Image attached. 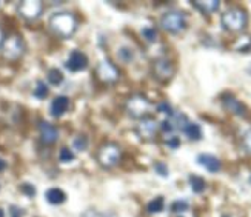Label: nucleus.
Returning <instances> with one entry per match:
<instances>
[{
  "label": "nucleus",
  "instance_id": "nucleus-1",
  "mask_svg": "<svg viewBox=\"0 0 251 217\" xmlns=\"http://www.w3.org/2000/svg\"><path fill=\"white\" fill-rule=\"evenodd\" d=\"M49 29H51L57 37L70 39L76 34L77 31V19L76 15L70 11H57L49 15Z\"/></svg>",
  "mask_w": 251,
  "mask_h": 217
},
{
  "label": "nucleus",
  "instance_id": "nucleus-2",
  "mask_svg": "<svg viewBox=\"0 0 251 217\" xmlns=\"http://www.w3.org/2000/svg\"><path fill=\"white\" fill-rule=\"evenodd\" d=\"M248 23V15L242 8H230L221 19V25L225 31L228 32H240L244 31Z\"/></svg>",
  "mask_w": 251,
  "mask_h": 217
},
{
  "label": "nucleus",
  "instance_id": "nucleus-3",
  "mask_svg": "<svg viewBox=\"0 0 251 217\" xmlns=\"http://www.w3.org/2000/svg\"><path fill=\"white\" fill-rule=\"evenodd\" d=\"M161 27L170 34H180L187 28V15L179 10H170L162 14Z\"/></svg>",
  "mask_w": 251,
  "mask_h": 217
},
{
  "label": "nucleus",
  "instance_id": "nucleus-4",
  "mask_svg": "<svg viewBox=\"0 0 251 217\" xmlns=\"http://www.w3.org/2000/svg\"><path fill=\"white\" fill-rule=\"evenodd\" d=\"M25 49H27V45H25L23 37H20L17 34H13L8 39H5L3 46H2V54L6 60L15 62L25 54Z\"/></svg>",
  "mask_w": 251,
  "mask_h": 217
},
{
  "label": "nucleus",
  "instance_id": "nucleus-5",
  "mask_svg": "<svg viewBox=\"0 0 251 217\" xmlns=\"http://www.w3.org/2000/svg\"><path fill=\"white\" fill-rule=\"evenodd\" d=\"M125 108H127V113L130 117L144 119V117H147L149 110H151V103H149V100L147 97L140 96V94H134L127 100Z\"/></svg>",
  "mask_w": 251,
  "mask_h": 217
},
{
  "label": "nucleus",
  "instance_id": "nucleus-6",
  "mask_svg": "<svg viewBox=\"0 0 251 217\" xmlns=\"http://www.w3.org/2000/svg\"><path fill=\"white\" fill-rule=\"evenodd\" d=\"M122 159V149L116 144H105L97 153V160L103 168H114Z\"/></svg>",
  "mask_w": 251,
  "mask_h": 217
},
{
  "label": "nucleus",
  "instance_id": "nucleus-7",
  "mask_svg": "<svg viewBox=\"0 0 251 217\" xmlns=\"http://www.w3.org/2000/svg\"><path fill=\"white\" fill-rule=\"evenodd\" d=\"M17 13L27 22L37 20L44 13V3L39 0H23L17 5Z\"/></svg>",
  "mask_w": 251,
  "mask_h": 217
},
{
  "label": "nucleus",
  "instance_id": "nucleus-8",
  "mask_svg": "<svg viewBox=\"0 0 251 217\" xmlns=\"http://www.w3.org/2000/svg\"><path fill=\"white\" fill-rule=\"evenodd\" d=\"M88 65H89L88 56L83 51H79V49H73V51L68 54V59L65 60V68L70 72L85 71L88 68Z\"/></svg>",
  "mask_w": 251,
  "mask_h": 217
},
{
  "label": "nucleus",
  "instance_id": "nucleus-9",
  "mask_svg": "<svg viewBox=\"0 0 251 217\" xmlns=\"http://www.w3.org/2000/svg\"><path fill=\"white\" fill-rule=\"evenodd\" d=\"M96 74H97L99 80L103 82V83H114V82L119 80V76H120L117 66L108 59H103L97 65Z\"/></svg>",
  "mask_w": 251,
  "mask_h": 217
},
{
  "label": "nucleus",
  "instance_id": "nucleus-10",
  "mask_svg": "<svg viewBox=\"0 0 251 217\" xmlns=\"http://www.w3.org/2000/svg\"><path fill=\"white\" fill-rule=\"evenodd\" d=\"M153 74L161 82L170 80L174 76V65L168 59H157L153 63Z\"/></svg>",
  "mask_w": 251,
  "mask_h": 217
},
{
  "label": "nucleus",
  "instance_id": "nucleus-11",
  "mask_svg": "<svg viewBox=\"0 0 251 217\" xmlns=\"http://www.w3.org/2000/svg\"><path fill=\"white\" fill-rule=\"evenodd\" d=\"M221 100H222L223 108H225V110H227L230 114H234V116H244V114L247 113L245 105L242 103L237 97H234V96L230 94V93H225V94L222 96Z\"/></svg>",
  "mask_w": 251,
  "mask_h": 217
},
{
  "label": "nucleus",
  "instance_id": "nucleus-12",
  "mask_svg": "<svg viewBox=\"0 0 251 217\" xmlns=\"http://www.w3.org/2000/svg\"><path fill=\"white\" fill-rule=\"evenodd\" d=\"M39 134H40L42 144H45V145H53L54 142H57V139H59V130L54 127L53 123L42 120V122L39 123Z\"/></svg>",
  "mask_w": 251,
  "mask_h": 217
},
{
  "label": "nucleus",
  "instance_id": "nucleus-13",
  "mask_svg": "<svg viewBox=\"0 0 251 217\" xmlns=\"http://www.w3.org/2000/svg\"><path fill=\"white\" fill-rule=\"evenodd\" d=\"M68 110H70V97L66 96H56L53 99L51 105H49V114H51L54 119H60Z\"/></svg>",
  "mask_w": 251,
  "mask_h": 217
},
{
  "label": "nucleus",
  "instance_id": "nucleus-14",
  "mask_svg": "<svg viewBox=\"0 0 251 217\" xmlns=\"http://www.w3.org/2000/svg\"><path fill=\"white\" fill-rule=\"evenodd\" d=\"M137 132H139V136L142 139H145V140L153 139L156 136V132H157V123H156V120L154 119H149V117L140 119V122L137 125Z\"/></svg>",
  "mask_w": 251,
  "mask_h": 217
},
{
  "label": "nucleus",
  "instance_id": "nucleus-15",
  "mask_svg": "<svg viewBox=\"0 0 251 217\" xmlns=\"http://www.w3.org/2000/svg\"><path fill=\"white\" fill-rule=\"evenodd\" d=\"M196 162L200 165V166H204V168L208 171V173H219L221 171V160L217 159L216 156L213 154H208V153H202V154H199L197 159H196Z\"/></svg>",
  "mask_w": 251,
  "mask_h": 217
},
{
  "label": "nucleus",
  "instance_id": "nucleus-16",
  "mask_svg": "<svg viewBox=\"0 0 251 217\" xmlns=\"http://www.w3.org/2000/svg\"><path fill=\"white\" fill-rule=\"evenodd\" d=\"M45 199H46V202L49 205H62L65 203V200H66V194H65V191L60 189V188H49L46 189V193H45Z\"/></svg>",
  "mask_w": 251,
  "mask_h": 217
},
{
  "label": "nucleus",
  "instance_id": "nucleus-17",
  "mask_svg": "<svg viewBox=\"0 0 251 217\" xmlns=\"http://www.w3.org/2000/svg\"><path fill=\"white\" fill-rule=\"evenodd\" d=\"M182 132L185 134V137L191 142H197L202 139V127L199 123H193V122H188L185 127L182 128Z\"/></svg>",
  "mask_w": 251,
  "mask_h": 217
},
{
  "label": "nucleus",
  "instance_id": "nucleus-18",
  "mask_svg": "<svg viewBox=\"0 0 251 217\" xmlns=\"http://www.w3.org/2000/svg\"><path fill=\"white\" fill-rule=\"evenodd\" d=\"M193 5L204 14H213L219 10L221 2L219 0H194Z\"/></svg>",
  "mask_w": 251,
  "mask_h": 217
},
{
  "label": "nucleus",
  "instance_id": "nucleus-19",
  "mask_svg": "<svg viewBox=\"0 0 251 217\" xmlns=\"http://www.w3.org/2000/svg\"><path fill=\"white\" fill-rule=\"evenodd\" d=\"M117 59H119L122 63H133L136 59L134 49L130 46H120L117 49Z\"/></svg>",
  "mask_w": 251,
  "mask_h": 217
},
{
  "label": "nucleus",
  "instance_id": "nucleus-20",
  "mask_svg": "<svg viewBox=\"0 0 251 217\" xmlns=\"http://www.w3.org/2000/svg\"><path fill=\"white\" fill-rule=\"evenodd\" d=\"M46 80H48L49 85L60 87L63 83V80H65V76L59 68H51V70H48V72H46Z\"/></svg>",
  "mask_w": 251,
  "mask_h": 217
},
{
  "label": "nucleus",
  "instance_id": "nucleus-21",
  "mask_svg": "<svg viewBox=\"0 0 251 217\" xmlns=\"http://www.w3.org/2000/svg\"><path fill=\"white\" fill-rule=\"evenodd\" d=\"M49 94V87L44 80H37L36 82V87L32 89V96H34L37 100H45Z\"/></svg>",
  "mask_w": 251,
  "mask_h": 217
},
{
  "label": "nucleus",
  "instance_id": "nucleus-22",
  "mask_svg": "<svg viewBox=\"0 0 251 217\" xmlns=\"http://www.w3.org/2000/svg\"><path fill=\"white\" fill-rule=\"evenodd\" d=\"M188 183H190L191 189H193L196 194L204 193L205 188H207V183H205V180H204L202 177H200V176H194V174H191V176H190Z\"/></svg>",
  "mask_w": 251,
  "mask_h": 217
},
{
  "label": "nucleus",
  "instance_id": "nucleus-23",
  "mask_svg": "<svg viewBox=\"0 0 251 217\" xmlns=\"http://www.w3.org/2000/svg\"><path fill=\"white\" fill-rule=\"evenodd\" d=\"M163 208H165V199L159 196L153 200H149L148 205H147V211L151 213V214H157V213H162Z\"/></svg>",
  "mask_w": 251,
  "mask_h": 217
},
{
  "label": "nucleus",
  "instance_id": "nucleus-24",
  "mask_svg": "<svg viewBox=\"0 0 251 217\" xmlns=\"http://www.w3.org/2000/svg\"><path fill=\"white\" fill-rule=\"evenodd\" d=\"M73 148L79 153L87 151L88 149V137L85 134H77L73 139Z\"/></svg>",
  "mask_w": 251,
  "mask_h": 217
},
{
  "label": "nucleus",
  "instance_id": "nucleus-25",
  "mask_svg": "<svg viewBox=\"0 0 251 217\" xmlns=\"http://www.w3.org/2000/svg\"><path fill=\"white\" fill-rule=\"evenodd\" d=\"M188 210H190V203L187 202V200H174V202L171 203V213L177 214V216L185 214Z\"/></svg>",
  "mask_w": 251,
  "mask_h": 217
},
{
  "label": "nucleus",
  "instance_id": "nucleus-26",
  "mask_svg": "<svg viewBox=\"0 0 251 217\" xmlns=\"http://www.w3.org/2000/svg\"><path fill=\"white\" fill-rule=\"evenodd\" d=\"M140 34L148 42V43H154V42L157 40V31L153 27H144L140 29Z\"/></svg>",
  "mask_w": 251,
  "mask_h": 217
},
{
  "label": "nucleus",
  "instance_id": "nucleus-27",
  "mask_svg": "<svg viewBox=\"0 0 251 217\" xmlns=\"http://www.w3.org/2000/svg\"><path fill=\"white\" fill-rule=\"evenodd\" d=\"M82 217H117L114 213L111 211H99L96 210V208H88V210H85L82 213Z\"/></svg>",
  "mask_w": 251,
  "mask_h": 217
},
{
  "label": "nucleus",
  "instance_id": "nucleus-28",
  "mask_svg": "<svg viewBox=\"0 0 251 217\" xmlns=\"http://www.w3.org/2000/svg\"><path fill=\"white\" fill-rule=\"evenodd\" d=\"M74 159H76V154H74L68 146H63L60 149V153H59V160L62 163H71L74 162Z\"/></svg>",
  "mask_w": 251,
  "mask_h": 217
},
{
  "label": "nucleus",
  "instance_id": "nucleus-29",
  "mask_svg": "<svg viewBox=\"0 0 251 217\" xmlns=\"http://www.w3.org/2000/svg\"><path fill=\"white\" fill-rule=\"evenodd\" d=\"M156 111L161 113V114H165L166 119L173 117V114H174L173 108H171V105H170L168 102H161V103H159V105L156 106Z\"/></svg>",
  "mask_w": 251,
  "mask_h": 217
},
{
  "label": "nucleus",
  "instance_id": "nucleus-30",
  "mask_svg": "<svg viewBox=\"0 0 251 217\" xmlns=\"http://www.w3.org/2000/svg\"><path fill=\"white\" fill-rule=\"evenodd\" d=\"M20 191H22V194H25L27 197H34L37 194L36 187L32 185V183H28V182L22 183V185H20Z\"/></svg>",
  "mask_w": 251,
  "mask_h": 217
},
{
  "label": "nucleus",
  "instance_id": "nucleus-31",
  "mask_svg": "<svg viewBox=\"0 0 251 217\" xmlns=\"http://www.w3.org/2000/svg\"><path fill=\"white\" fill-rule=\"evenodd\" d=\"M154 171H156L161 177H168V176H170L168 166H166V163H163V162H156V163H154Z\"/></svg>",
  "mask_w": 251,
  "mask_h": 217
},
{
  "label": "nucleus",
  "instance_id": "nucleus-32",
  "mask_svg": "<svg viewBox=\"0 0 251 217\" xmlns=\"http://www.w3.org/2000/svg\"><path fill=\"white\" fill-rule=\"evenodd\" d=\"M174 130L176 128H174V125L170 119H165L161 122V131L165 132V134H171V132H174Z\"/></svg>",
  "mask_w": 251,
  "mask_h": 217
},
{
  "label": "nucleus",
  "instance_id": "nucleus-33",
  "mask_svg": "<svg viewBox=\"0 0 251 217\" xmlns=\"http://www.w3.org/2000/svg\"><path fill=\"white\" fill-rule=\"evenodd\" d=\"M10 216L11 217H23L25 216V210L17 205H11L10 206Z\"/></svg>",
  "mask_w": 251,
  "mask_h": 217
},
{
  "label": "nucleus",
  "instance_id": "nucleus-34",
  "mask_svg": "<svg viewBox=\"0 0 251 217\" xmlns=\"http://www.w3.org/2000/svg\"><path fill=\"white\" fill-rule=\"evenodd\" d=\"M165 144H166V146L171 148V149H177V148L180 146V139L176 137V136H173V137H170L168 140H166Z\"/></svg>",
  "mask_w": 251,
  "mask_h": 217
},
{
  "label": "nucleus",
  "instance_id": "nucleus-35",
  "mask_svg": "<svg viewBox=\"0 0 251 217\" xmlns=\"http://www.w3.org/2000/svg\"><path fill=\"white\" fill-rule=\"evenodd\" d=\"M244 146H245L247 151L251 154V131L247 132V136L244 137Z\"/></svg>",
  "mask_w": 251,
  "mask_h": 217
},
{
  "label": "nucleus",
  "instance_id": "nucleus-36",
  "mask_svg": "<svg viewBox=\"0 0 251 217\" xmlns=\"http://www.w3.org/2000/svg\"><path fill=\"white\" fill-rule=\"evenodd\" d=\"M6 166H8L6 160H3V159L0 157V173H2V171H5V170H6Z\"/></svg>",
  "mask_w": 251,
  "mask_h": 217
},
{
  "label": "nucleus",
  "instance_id": "nucleus-37",
  "mask_svg": "<svg viewBox=\"0 0 251 217\" xmlns=\"http://www.w3.org/2000/svg\"><path fill=\"white\" fill-rule=\"evenodd\" d=\"M3 42H5V32L2 28H0V49H2V46H3Z\"/></svg>",
  "mask_w": 251,
  "mask_h": 217
},
{
  "label": "nucleus",
  "instance_id": "nucleus-38",
  "mask_svg": "<svg viewBox=\"0 0 251 217\" xmlns=\"http://www.w3.org/2000/svg\"><path fill=\"white\" fill-rule=\"evenodd\" d=\"M245 71H247L248 74H251V62H250V63L247 65V68H245Z\"/></svg>",
  "mask_w": 251,
  "mask_h": 217
},
{
  "label": "nucleus",
  "instance_id": "nucleus-39",
  "mask_svg": "<svg viewBox=\"0 0 251 217\" xmlns=\"http://www.w3.org/2000/svg\"><path fill=\"white\" fill-rule=\"evenodd\" d=\"M0 217H5V211L2 210V208H0Z\"/></svg>",
  "mask_w": 251,
  "mask_h": 217
}]
</instances>
